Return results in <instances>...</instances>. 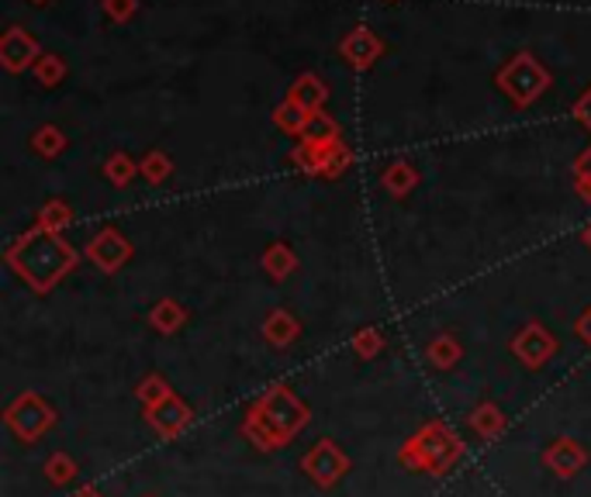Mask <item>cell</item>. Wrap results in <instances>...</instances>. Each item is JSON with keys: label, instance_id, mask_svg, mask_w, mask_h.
Here are the masks:
<instances>
[{"label": "cell", "instance_id": "obj_6", "mask_svg": "<svg viewBox=\"0 0 591 497\" xmlns=\"http://www.w3.org/2000/svg\"><path fill=\"white\" fill-rule=\"evenodd\" d=\"M512 353H516L526 367H532V370H540L543 362L557 353V342H554V335H550L540 321H529L526 329L512 339Z\"/></svg>", "mask_w": 591, "mask_h": 497}, {"label": "cell", "instance_id": "obj_8", "mask_svg": "<svg viewBox=\"0 0 591 497\" xmlns=\"http://www.w3.org/2000/svg\"><path fill=\"white\" fill-rule=\"evenodd\" d=\"M90 259L101 266V270H118V266L128 259V242L118 232H101L90 242Z\"/></svg>", "mask_w": 591, "mask_h": 497}, {"label": "cell", "instance_id": "obj_7", "mask_svg": "<svg viewBox=\"0 0 591 497\" xmlns=\"http://www.w3.org/2000/svg\"><path fill=\"white\" fill-rule=\"evenodd\" d=\"M543 463L557 476H575L588 463V453L575 443V438H557V443L543 453Z\"/></svg>", "mask_w": 591, "mask_h": 497}, {"label": "cell", "instance_id": "obj_10", "mask_svg": "<svg viewBox=\"0 0 591 497\" xmlns=\"http://www.w3.org/2000/svg\"><path fill=\"white\" fill-rule=\"evenodd\" d=\"M470 429L478 432L481 438H494L505 429V415L494 408V405H481L478 411L470 415Z\"/></svg>", "mask_w": 591, "mask_h": 497}, {"label": "cell", "instance_id": "obj_18", "mask_svg": "<svg viewBox=\"0 0 591 497\" xmlns=\"http://www.w3.org/2000/svg\"><path fill=\"white\" fill-rule=\"evenodd\" d=\"M149 177H156V180L163 177V160H160V156H152V160H149Z\"/></svg>", "mask_w": 591, "mask_h": 497}, {"label": "cell", "instance_id": "obj_17", "mask_svg": "<svg viewBox=\"0 0 591 497\" xmlns=\"http://www.w3.org/2000/svg\"><path fill=\"white\" fill-rule=\"evenodd\" d=\"M578 335L588 342V346H591V311L584 315V318H578Z\"/></svg>", "mask_w": 591, "mask_h": 497}, {"label": "cell", "instance_id": "obj_16", "mask_svg": "<svg viewBox=\"0 0 591 497\" xmlns=\"http://www.w3.org/2000/svg\"><path fill=\"white\" fill-rule=\"evenodd\" d=\"M374 346H377V339H374L370 332H367L364 339H356V353H360V356H370V353H374Z\"/></svg>", "mask_w": 591, "mask_h": 497}, {"label": "cell", "instance_id": "obj_2", "mask_svg": "<svg viewBox=\"0 0 591 497\" xmlns=\"http://www.w3.org/2000/svg\"><path fill=\"white\" fill-rule=\"evenodd\" d=\"M11 263L22 270V277L32 286H38V291H49V286L73 266V253H70V245L63 239H55L49 232H35L14 248Z\"/></svg>", "mask_w": 591, "mask_h": 497}, {"label": "cell", "instance_id": "obj_19", "mask_svg": "<svg viewBox=\"0 0 591 497\" xmlns=\"http://www.w3.org/2000/svg\"><path fill=\"white\" fill-rule=\"evenodd\" d=\"M114 177H118V180L128 177V163L125 160H114Z\"/></svg>", "mask_w": 591, "mask_h": 497}, {"label": "cell", "instance_id": "obj_11", "mask_svg": "<svg viewBox=\"0 0 591 497\" xmlns=\"http://www.w3.org/2000/svg\"><path fill=\"white\" fill-rule=\"evenodd\" d=\"M429 359H432V367L436 370H450L456 359H461V346H456V339L453 335H440L429 346Z\"/></svg>", "mask_w": 591, "mask_h": 497}, {"label": "cell", "instance_id": "obj_14", "mask_svg": "<svg viewBox=\"0 0 591 497\" xmlns=\"http://www.w3.org/2000/svg\"><path fill=\"white\" fill-rule=\"evenodd\" d=\"M152 321H156V329H163V332H174L177 324L184 321V311L177 308L174 301H163L160 308H156V315H152Z\"/></svg>", "mask_w": 591, "mask_h": 497}, {"label": "cell", "instance_id": "obj_5", "mask_svg": "<svg viewBox=\"0 0 591 497\" xmlns=\"http://www.w3.org/2000/svg\"><path fill=\"white\" fill-rule=\"evenodd\" d=\"M301 470L309 473L318 487H332V484H339V476L350 470V460L332 438H322V443L301 460Z\"/></svg>", "mask_w": 591, "mask_h": 497}, {"label": "cell", "instance_id": "obj_9", "mask_svg": "<svg viewBox=\"0 0 591 497\" xmlns=\"http://www.w3.org/2000/svg\"><path fill=\"white\" fill-rule=\"evenodd\" d=\"M149 422L156 425L163 435H177L190 422V408L184 405V400H177V397H166L163 405L149 408Z\"/></svg>", "mask_w": 591, "mask_h": 497}, {"label": "cell", "instance_id": "obj_4", "mask_svg": "<svg viewBox=\"0 0 591 497\" xmlns=\"http://www.w3.org/2000/svg\"><path fill=\"white\" fill-rule=\"evenodd\" d=\"M4 418H8V425L14 429L17 438H25V443H35V438L55 422V411L38 394H22L8 408Z\"/></svg>", "mask_w": 591, "mask_h": 497}, {"label": "cell", "instance_id": "obj_3", "mask_svg": "<svg viewBox=\"0 0 591 497\" xmlns=\"http://www.w3.org/2000/svg\"><path fill=\"white\" fill-rule=\"evenodd\" d=\"M456 456H461V438L443 422H429L423 432L408 438V446L402 449V463L426 473H443L453 467Z\"/></svg>", "mask_w": 591, "mask_h": 497}, {"label": "cell", "instance_id": "obj_12", "mask_svg": "<svg viewBox=\"0 0 591 497\" xmlns=\"http://www.w3.org/2000/svg\"><path fill=\"white\" fill-rule=\"evenodd\" d=\"M294 335H298V324L288 315H284V311L271 315V321H266V339H271L274 346H288Z\"/></svg>", "mask_w": 591, "mask_h": 497}, {"label": "cell", "instance_id": "obj_15", "mask_svg": "<svg viewBox=\"0 0 591 497\" xmlns=\"http://www.w3.org/2000/svg\"><path fill=\"white\" fill-rule=\"evenodd\" d=\"M76 476V467H73V460L66 453H55L52 460H49V481H55V484H70Z\"/></svg>", "mask_w": 591, "mask_h": 497}, {"label": "cell", "instance_id": "obj_13", "mask_svg": "<svg viewBox=\"0 0 591 497\" xmlns=\"http://www.w3.org/2000/svg\"><path fill=\"white\" fill-rule=\"evenodd\" d=\"M139 397L146 400L149 408H156V405H163V400H166V397H174V394H169V384H166V380L149 377L146 384L139 387Z\"/></svg>", "mask_w": 591, "mask_h": 497}, {"label": "cell", "instance_id": "obj_20", "mask_svg": "<svg viewBox=\"0 0 591 497\" xmlns=\"http://www.w3.org/2000/svg\"><path fill=\"white\" fill-rule=\"evenodd\" d=\"M76 497H101V494H98V490H93V487H84V490H80V494H76Z\"/></svg>", "mask_w": 591, "mask_h": 497}, {"label": "cell", "instance_id": "obj_1", "mask_svg": "<svg viewBox=\"0 0 591 497\" xmlns=\"http://www.w3.org/2000/svg\"><path fill=\"white\" fill-rule=\"evenodd\" d=\"M304 425H309V408L288 387H274L246 415L242 435H250L260 449H274V446H288Z\"/></svg>", "mask_w": 591, "mask_h": 497}]
</instances>
